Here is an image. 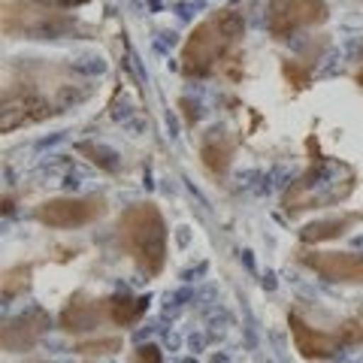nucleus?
I'll return each mask as SVG.
<instances>
[{
	"label": "nucleus",
	"mask_w": 363,
	"mask_h": 363,
	"mask_svg": "<svg viewBox=\"0 0 363 363\" xmlns=\"http://www.w3.org/2000/svg\"><path fill=\"white\" fill-rule=\"evenodd\" d=\"M245 33V18L236 9H218L209 18L191 30V37L182 45V73L185 76H212L230 61H236V45L242 43Z\"/></svg>",
	"instance_id": "obj_1"
},
{
	"label": "nucleus",
	"mask_w": 363,
	"mask_h": 363,
	"mask_svg": "<svg viewBox=\"0 0 363 363\" xmlns=\"http://www.w3.org/2000/svg\"><path fill=\"white\" fill-rule=\"evenodd\" d=\"M118 245L140 272L149 279L161 276L167 264V221L161 209L149 200L124 209L118 218Z\"/></svg>",
	"instance_id": "obj_2"
},
{
	"label": "nucleus",
	"mask_w": 363,
	"mask_h": 363,
	"mask_svg": "<svg viewBox=\"0 0 363 363\" xmlns=\"http://www.w3.org/2000/svg\"><path fill=\"white\" fill-rule=\"evenodd\" d=\"M351 169L342 161H333V157H315L309 164V169L294 182L281 197V206L285 212H303V209H324V206H336L342 203L351 188H354V173H348L339 179V173Z\"/></svg>",
	"instance_id": "obj_3"
},
{
	"label": "nucleus",
	"mask_w": 363,
	"mask_h": 363,
	"mask_svg": "<svg viewBox=\"0 0 363 363\" xmlns=\"http://www.w3.org/2000/svg\"><path fill=\"white\" fill-rule=\"evenodd\" d=\"M85 30L76 16L64 13L55 4L43 0H6L4 6V33L6 37H28V40H58L70 33Z\"/></svg>",
	"instance_id": "obj_4"
},
{
	"label": "nucleus",
	"mask_w": 363,
	"mask_h": 363,
	"mask_svg": "<svg viewBox=\"0 0 363 363\" xmlns=\"http://www.w3.org/2000/svg\"><path fill=\"white\" fill-rule=\"evenodd\" d=\"M106 215V200L104 197H55L37 206L33 218L43 227L52 230H76V227H88Z\"/></svg>",
	"instance_id": "obj_5"
},
{
	"label": "nucleus",
	"mask_w": 363,
	"mask_h": 363,
	"mask_svg": "<svg viewBox=\"0 0 363 363\" xmlns=\"http://www.w3.org/2000/svg\"><path fill=\"white\" fill-rule=\"evenodd\" d=\"M330 18V6L324 0H269L267 28L276 40H288L303 28H318Z\"/></svg>",
	"instance_id": "obj_6"
},
{
	"label": "nucleus",
	"mask_w": 363,
	"mask_h": 363,
	"mask_svg": "<svg viewBox=\"0 0 363 363\" xmlns=\"http://www.w3.org/2000/svg\"><path fill=\"white\" fill-rule=\"evenodd\" d=\"M55 112L58 109L52 106V100L33 85H6L0 128H4V133H9L16 128H25V124H37L43 118H52Z\"/></svg>",
	"instance_id": "obj_7"
},
{
	"label": "nucleus",
	"mask_w": 363,
	"mask_h": 363,
	"mask_svg": "<svg viewBox=\"0 0 363 363\" xmlns=\"http://www.w3.org/2000/svg\"><path fill=\"white\" fill-rule=\"evenodd\" d=\"M297 260L324 281L363 285V255L354 252H297Z\"/></svg>",
	"instance_id": "obj_8"
},
{
	"label": "nucleus",
	"mask_w": 363,
	"mask_h": 363,
	"mask_svg": "<svg viewBox=\"0 0 363 363\" xmlns=\"http://www.w3.org/2000/svg\"><path fill=\"white\" fill-rule=\"evenodd\" d=\"M288 327H291V336H294V348H297L300 357H306V360H330L342 348H348L339 330L324 333V330H318V327H309L297 312L288 315Z\"/></svg>",
	"instance_id": "obj_9"
},
{
	"label": "nucleus",
	"mask_w": 363,
	"mask_h": 363,
	"mask_svg": "<svg viewBox=\"0 0 363 363\" xmlns=\"http://www.w3.org/2000/svg\"><path fill=\"white\" fill-rule=\"evenodd\" d=\"M45 333H49V315L43 309H28L4 324V351L6 354L30 351L43 342Z\"/></svg>",
	"instance_id": "obj_10"
},
{
	"label": "nucleus",
	"mask_w": 363,
	"mask_h": 363,
	"mask_svg": "<svg viewBox=\"0 0 363 363\" xmlns=\"http://www.w3.org/2000/svg\"><path fill=\"white\" fill-rule=\"evenodd\" d=\"M109 321V312H106V297L104 300H94L88 294L76 291L70 300H67L64 312H61V330L64 333H91L97 330L100 324Z\"/></svg>",
	"instance_id": "obj_11"
},
{
	"label": "nucleus",
	"mask_w": 363,
	"mask_h": 363,
	"mask_svg": "<svg viewBox=\"0 0 363 363\" xmlns=\"http://www.w3.org/2000/svg\"><path fill=\"white\" fill-rule=\"evenodd\" d=\"M236 145H240V143H236V136L227 133V130L206 133V140H203V145H200V157H203V164H206L209 173L224 176L227 169H230L233 155H236Z\"/></svg>",
	"instance_id": "obj_12"
},
{
	"label": "nucleus",
	"mask_w": 363,
	"mask_h": 363,
	"mask_svg": "<svg viewBox=\"0 0 363 363\" xmlns=\"http://www.w3.org/2000/svg\"><path fill=\"white\" fill-rule=\"evenodd\" d=\"M363 215L357 212H342V215H333V218H321V221H312L306 224L300 230V240L306 245H318V242H327V240H339V236H345L351 227L360 224Z\"/></svg>",
	"instance_id": "obj_13"
},
{
	"label": "nucleus",
	"mask_w": 363,
	"mask_h": 363,
	"mask_svg": "<svg viewBox=\"0 0 363 363\" xmlns=\"http://www.w3.org/2000/svg\"><path fill=\"white\" fill-rule=\"evenodd\" d=\"M106 312H109V324H116V327H133L145 312H149V297L112 294V297H106Z\"/></svg>",
	"instance_id": "obj_14"
},
{
	"label": "nucleus",
	"mask_w": 363,
	"mask_h": 363,
	"mask_svg": "<svg viewBox=\"0 0 363 363\" xmlns=\"http://www.w3.org/2000/svg\"><path fill=\"white\" fill-rule=\"evenodd\" d=\"M73 351L79 357H104V354H116L121 351V336H97L88 339V342L73 345Z\"/></svg>",
	"instance_id": "obj_15"
},
{
	"label": "nucleus",
	"mask_w": 363,
	"mask_h": 363,
	"mask_svg": "<svg viewBox=\"0 0 363 363\" xmlns=\"http://www.w3.org/2000/svg\"><path fill=\"white\" fill-rule=\"evenodd\" d=\"M30 288V264L13 267L4 272V300H13L18 294H25Z\"/></svg>",
	"instance_id": "obj_16"
},
{
	"label": "nucleus",
	"mask_w": 363,
	"mask_h": 363,
	"mask_svg": "<svg viewBox=\"0 0 363 363\" xmlns=\"http://www.w3.org/2000/svg\"><path fill=\"white\" fill-rule=\"evenodd\" d=\"M285 76L291 79V85L294 88H306V82H309V73H312V67H300L297 61H285Z\"/></svg>",
	"instance_id": "obj_17"
},
{
	"label": "nucleus",
	"mask_w": 363,
	"mask_h": 363,
	"mask_svg": "<svg viewBox=\"0 0 363 363\" xmlns=\"http://www.w3.org/2000/svg\"><path fill=\"white\" fill-rule=\"evenodd\" d=\"M133 363H164V354L157 345H140L133 351Z\"/></svg>",
	"instance_id": "obj_18"
},
{
	"label": "nucleus",
	"mask_w": 363,
	"mask_h": 363,
	"mask_svg": "<svg viewBox=\"0 0 363 363\" xmlns=\"http://www.w3.org/2000/svg\"><path fill=\"white\" fill-rule=\"evenodd\" d=\"M58 6H79V4H85V0H55Z\"/></svg>",
	"instance_id": "obj_19"
},
{
	"label": "nucleus",
	"mask_w": 363,
	"mask_h": 363,
	"mask_svg": "<svg viewBox=\"0 0 363 363\" xmlns=\"http://www.w3.org/2000/svg\"><path fill=\"white\" fill-rule=\"evenodd\" d=\"M357 82H363V61H360V73H357Z\"/></svg>",
	"instance_id": "obj_20"
},
{
	"label": "nucleus",
	"mask_w": 363,
	"mask_h": 363,
	"mask_svg": "<svg viewBox=\"0 0 363 363\" xmlns=\"http://www.w3.org/2000/svg\"><path fill=\"white\" fill-rule=\"evenodd\" d=\"M33 363H45V360H33Z\"/></svg>",
	"instance_id": "obj_21"
}]
</instances>
